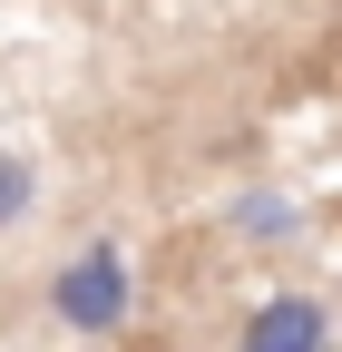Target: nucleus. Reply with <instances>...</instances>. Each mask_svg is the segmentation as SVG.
Here are the masks:
<instances>
[{"label": "nucleus", "mask_w": 342, "mask_h": 352, "mask_svg": "<svg viewBox=\"0 0 342 352\" xmlns=\"http://www.w3.org/2000/svg\"><path fill=\"white\" fill-rule=\"evenodd\" d=\"M127 303H137V274H127V254L117 245H89V254H69L59 274H49V314L69 333H127Z\"/></svg>", "instance_id": "f257e3e1"}, {"label": "nucleus", "mask_w": 342, "mask_h": 352, "mask_svg": "<svg viewBox=\"0 0 342 352\" xmlns=\"http://www.w3.org/2000/svg\"><path fill=\"white\" fill-rule=\"evenodd\" d=\"M313 342H332L323 294H264L254 323H244V352H313Z\"/></svg>", "instance_id": "f03ea898"}, {"label": "nucleus", "mask_w": 342, "mask_h": 352, "mask_svg": "<svg viewBox=\"0 0 342 352\" xmlns=\"http://www.w3.org/2000/svg\"><path fill=\"white\" fill-rule=\"evenodd\" d=\"M304 215H293V196H274V186H254V196H235V235L244 245H284Z\"/></svg>", "instance_id": "7ed1b4c3"}, {"label": "nucleus", "mask_w": 342, "mask_h": 352, "mask_svg": "<svg viewBox=\"0 0 342 352\" xmlns=\"http://www.w3.org/2000/svg\"><path fill=\"white\" fill-rule=\"evenodd\" d=\"M30 196H39L30 157H0V226H20V215H30Z\"/></svg>", "instance_id": "20e7f679"}, {"label": "nucleus", "mask_w": 342, "mask_h": 352, "mask_svg": "<svg viewBox=\"0 0 342 352\" xmlns=\"http://www.w3.org/2000/svg\"><path fill=\"white\" fill-rule=\"evenodd\" d=\"M313 352H332V342H313Z\"/></svg>", "instance_id": "39448f33"}]
</instances>
